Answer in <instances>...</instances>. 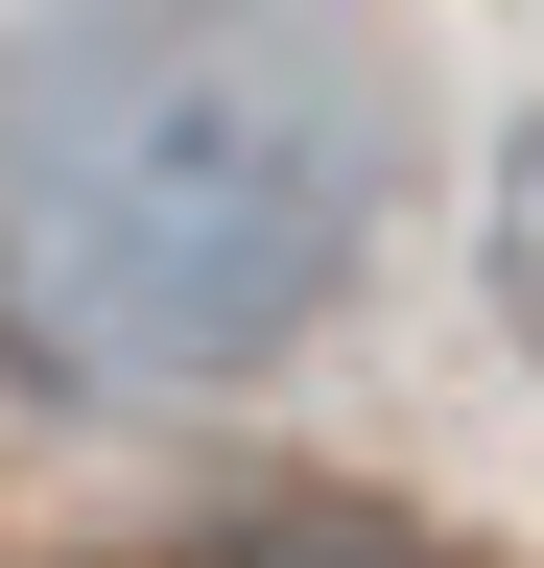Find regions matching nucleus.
<instances>
[{
    "label": "nucleus",
    "instance_id": "2",
    "mask_svg": "<svg viewBox=\"0 0 544 568\" xmlns=\"http://www.w3.org/2000/svg\"><path fill=\"white\" fill-rule=\"evenodd\" d=\"M189 568H450V545H427V521H379V497H237Z\"/></svg>",
    "mask_w": 544,
    "mask_h": 568
},
{
    "label": "nucleus",
    "instance_id": "3",
    "mask_svg": "<svg viewBox=\"0 0 544 568\" xmlns=\"http://www.w3.org/2000/svg\"><path fill=\"white\" fill-rule=\"evenodd\" d=\"M497 308H521V355H544V119L497 142Z\"/></svg>",
    "mask_w": 544,
    "mask_h": 568
},
{
    "label": "nucleus",
    "instance_id": "1",
    "mask_svg": "<svg viewBox=\"0 0 544 568\" xmlns=\"http://www.w3.org/2000/svg\"><path fill=\"white\" fill-rule=\"evenodd\" d=\"M379 261L356 0H48L0 48V308L48 379H260Z\"/></svg>",
    "mask_w": 544,
    "mask_h": 568
}]
</instances>
